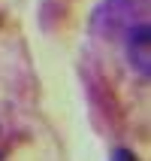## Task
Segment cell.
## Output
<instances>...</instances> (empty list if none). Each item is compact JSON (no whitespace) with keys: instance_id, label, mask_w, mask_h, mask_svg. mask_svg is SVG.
Here are the masks:
<instances>
[{"instance_id":"6da1fadb","label":"cell","mask_w":151,"mask_h":161,"mask_svg":"<svg viewBox=\"0 0 151 161\" xmlns=\"http://www.w3.org/2000/svg\"><path fill=\"white\" fill-rule=\"evenodd\" d=\"M148 46H151V43H148V25L130 31V61H133L142 73H148V64H151Z\"/></svg>"},{"instance_id":"7a4b0ae2","label":"cell","mask_w":151,"mask_h":161,"mask_svg":"<svg viewBox=\"0 0 151 161\" xmlns=\"http://www.w3.org/2000/svg\"><path fill=\"white\" fill-rule=\"evenodd\" d=\"M112 161H139L130 149H115V155H112Z\"/></svg>"}]
</instances>
